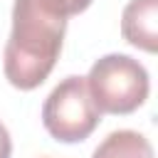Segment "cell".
Segmentation results:
<instances>
[{
    "instance_id": "4",
    "label": "cell",
    "mask_w": 158,
    "mask_h": 158,
    "mask_svg": "<svg viewBox=\"0 0 158 158\" xmlns=\"http://www.w3.org/2000/svg\"><path fill=\"white\" fill-rule=\"evenodd\" d=\"M121 35L128 44L153 54L158 49V0H128L121 15Z\"/></svg>"
},
{
    "instance_id": "6",
    "label": "cell",
    "mask_w": 158,
    "mask_h": 158,
    "mask_svg": "<svg viewBox=\"0 0 158 158\" xmlns=\"http://www.w3.org/2000/svg\"><path fill=\"white\" fill-rule=\"evenodd\" d=\"M10 153H12V138L5 128V123L0 121V158H10Z\"/></svg>"
},
{
    "instance_id": "1",
    "label": "cell",
    "mask_w": 158,
    "mask_h": 158,
    "mask_svg": "<svg viewBox=\"0 0 158 158\" xmlns=\"http://www.w3.org/2000/svg\"><path fill=\"white\" fill-rule=\"evenodd\" d=\"M89 5L91 0H15L2 62L5 79L20 91L37 89L59 59L67 20Z\"/></svg>"
},
{
    "instance_id": "5",
    "label": "cell",
    "mask_w": 158,
    "mask_h": 158,
    "mask_svg": "<svg viewBox=\"0 0 158 158\" xmlns=\"http://www.w3.org/2000/svg\"><path fill=\"white\" fill-rule=\"evenodd\" d=\"M91 158H153L151 141L131 128L111 131L91 153Z\"/></svg>"
},
{
    "instance_id": "3",
    "label": "cell",
    "mask_w": 158,
    "mask_h": 158,
    "mask_svg": "<svg viewBox=\"0 0 158 158\" xmlns=\"http://www.w3.org/2000/svg\"><path fill=\"white\" fill-rule=\"evenodd\" d=\"M99 121L101 111L89 94L86 79L77 74L62 79L42 104V123L47 133L59 143L86 141Z\"/></svg>"
},
{
    "instance_id": "2",
    "label": "cell",
    "mask_w": 158,
    "mask_h": 158,
    "mask_svg": "<svg viewBox=\"0 0 158 158\" xmlns=\"http://www.w3.org/2000/svg\"><path fill=\"white\" fill-rule=\"evenodd\" d=\"M84 79L96 109L114 116L133 114L138 106L146 104L151 91L146 67L138 59L118 52L99 57Z\"/></svg>"
}]
</instances>
